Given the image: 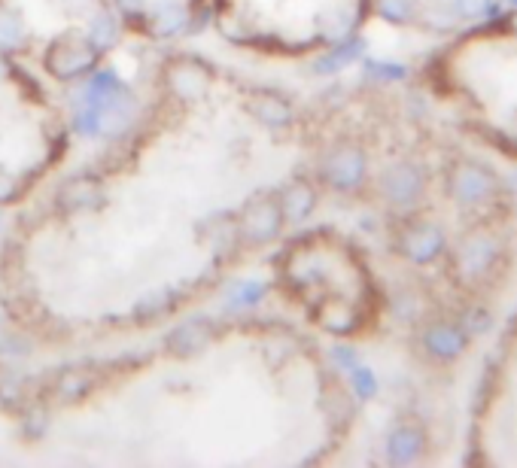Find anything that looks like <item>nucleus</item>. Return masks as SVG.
Returning <instances> with one entry per match:
<instances>
[{
    "mask_svg": "<svg viewBox=\"0 0 517 468\" xmlns=\"http://www.w3.org/2000/svg\"><path fill=\"white\" fill-rule=\"evenodd\" d=\"M289 101L201 58H162L140 122L22 222L0 259L10 317L46 341L156 326L201 301L286 216L256 186L253 128Z\"/></svg>",
    "mask_w": 517,
    "mask_h": 468,
    "instance_id": "obj_1",
    "label": "nucleus"
},
{
    "mask_svg": "<svg viewBox=\"0 0 517 468\" xmlns=\"http://www.w3.org/2000/svg\"><path fill=\"white\" fill-rule=\"evenodd\" d=\"M122 40L113 0H0V55L52 86H77Z\"/></svg>",
    "mask_w": 517,
    "mask_h": 468,
    "instance_id": "obj_2",
    "label": "nucleus"
},
{
    "mask_svg": "<svg viewBox=\"0 0 517 468\" xmlns=\"http://www.w3.org/2000/svg\"><path fill=\"white\" fill-rule=\"evenodd\" d=\"M70 119L49 83L0 55V207L28 201L67 159Z\"/></svg>",
    "mask_w": 517,
    "mask_h": 468,
    "instance_id": "obj_3",
    "label": "nucleus"
},
{
    "mask_svg": "<svg viewBox=\"0 0 517 468\" xmlns=\"http://www.w3.org/2000/svg\"><path fill=\"white\" fill-rule=\"evenodd\" d=\"M207 13L235 46L295 49L347 25L338 0H207Z\"/></svg>",
    "mask_w": 517,
    "mask_h": 468,
    "instance_id": "obj_4",
    "label": "nucleus"
},
{
    "mask_svg": "<svg viewBox=\"0 0 517 468\" xmlns=\"http://www.w3.org/2000/svg\"><path fill=\"white\" fill-rule=\"evenodd\" d=\"M125 34L146 43H174L189 37L207 16V0H113Z\"/></svg>",
    "mask_w": 517,
    "mask_h": 468,
    "instance_id": "obj_5",
    "label": "nucleus"
},
{
    "mask_svg": "<svg viewBox=\"0 0 517 468\" xmlns=\"http://www.w3.org/2000/svg\"><path fill=\"white\" fill-rule=\"evenodd\" d=\"M25 462H37L25 414L19 402H10L0 393V465H25Z\"/></svg>",
    "mask_w": 517,
    "mask_h": 468,
    "instance_id": "obj_6",
    "label": "nucleus"
},
{
    "mask_svg": "<svg viewBox=\"0 0 517 468\" xmlns=\"http://www.w3.org/2000/svg\"><path fill=\"white\" fill-rule=\"evenodd\" d=\"M320 174L335 189H350V186H356L362 180L365 159H362V152L353 149V146H338V149H332L326 159L320 162Z\"/></svg>",
    "mask_w": 517,
    "mask_h": 468,
    "instance_id": "obj_7",
    "label": "nucleus"
},
{
    "mask_svg": "<svg viewBox=\"0 0 517 468\" xmlns=\"http://www.w3.org/2000/svg\"><path fill=\"white\" fill-rule=\"evenodd\" d=\"M496 256H499L496 244H493L490 238H484V234H478V238H469V241L457 250L454 268H457V274H460L463 280H478V277L490 274V268L496 265Z\"/></svg>",
    "mask_w": 517,
    "mask_h": 468,
    "instance_id": "obj_8",
    "label": "nucleus"
},
{
    "mask_svg": "<svg viewBox=\"0 0 517 468\" xmlns=\"http://www.w3.org/2000/svg\"><path fill=\"white\" fill-rule=\"evenodd\" d=\"M496 180L487 168L475 165V162H460L451 174V192L463 201V204H475L484 201L487 195H493Z\"/></svg>",
    "mask_w": 517,
    "mask_h": 468,
    "instance_id": "obj_9",
    "label": "nucleus"
},
{
    "mask_svg": "<svg viewBox=\"0 0 517 468\" xmlns=\"http://www.w3.org/2000/svg\"><path fill=\"white\" fill-rule=\"evenodd\" d=\"M399 247L405 256H411L414 262H426L432 259L441 247H445V238H441V231L435 225H426V222H414L402 231L399 238Z\"/></svg>",
    "mask_w": 517,
    "mask_h": 468,
    "instance_id": "obj_10",
    "label": "nucleus"
},
{
    "mask_svg": "<svg viewBox=\"0 0 517 468\" xmlns=\"http://www.w3.org/2000/svg\"><path fill=\"white\" fill-rule=\"evenodd\" d=\"M420 192H423V177L408 165H396L381 177V195L390 204H414Z\"/></svg>",
    "mask_w": 517,
    "mask_h": 468,
    "instance_id": "obj_11",
    "label": "nucleus"
},
{
    "mask_svg": "<svg viewBox=\"0 0 517 468\" xmlns=\"http://www.w3.org/2000/svg\"><path fill=\"white\" fill-rule=\"evenodd\" d=\"M426 347L435 353V356H441V359H448V356H457L460 350H463V344H466V338H463V332L457 329V326H448V323H438V326H432L429 332H426Z\"/></svg>",
    "mask_w": 517,
    "mask_h": 468,
    "instance_id": "obj_12",
    "label": "nucleus"
},
{
    "mask_svg": "<svg viewBox=\"0 0 517 468\" xmlns=\"http://www.w3.org/2000/svg\"><path fill=\"white\" fill-rule=\"evenodd\" d=\"M417 450H420V435L414 429H402L393 435V444H390L393 459H411Z\"/></svg>",
    "mask_w": 517,
    "mask_h": 468,
    "instance_id": "obj_13",
    "label": "nucleus"
},
{
    "mask_svg": "<svg viewBox=\"0 0 517 468\" xmlns=\"http://www.w3.org/2000/svg\"><path fill=\"white\" fill-rule=\"evenodd\" d=\"M514 25H517V19H514Z\"/></svg>",
    "mask_w": 517,
    "mask_h": 468,
    "instance_id": "obj_14",
    "label": "nucleus"
}]
</instances>
